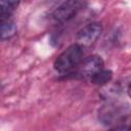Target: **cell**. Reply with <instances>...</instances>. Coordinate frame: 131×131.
I'll return each instance as SVG.
<instances>
[{"instance_id": "obj_10", "label": "cell", "mask_w": 131, "mask_h": 131, "mask_svg": "<svg viewBox=\"0 0 131 131\" xmlns=\"http://www.w3.org/2000/svg\"><path fill=\"white\" fill-rule=\"evenodd\" d=\"M128 95H129V97L131 98V84H130L129 87H128Z\"/></svg>"}, {"instance_id": "obj_8", "label": "cell", "mask_w": 131, "mask_h": 131, "mask_svg": "<svg viewBox=\"0 0 131 131\" xmlns=\"http://www.w3.org/2000/svg\"><path fill=\"white\" fill-rule=\"evenodd\" d=\"M112 77H113L112 71H110V70H101L90 81L93 84H96V85H103V84H106L107 82H110Z\"/></svg>"}, {"instance_id": "obj_6", "label": "cell", "mask_w": 131, "mask_h": 131, "mask_svg": "<svg viewBox=\"0 0 131 131\" xmlns=\"http://www.w3.org/2000/svg\"><path fill=\"white\" fill-rule=\"evenodd\" d=\"M19 4L18 1H1L0 6H1V12H0V19H9L10 15L12 12L15 10L17 5Z\"/></svg>"}, {"instance_id": "obj_1", "label": "cell", "mask_w": 131, "mask_h": 131, "mask_svg": "<svg viewBox=\"0 0 131 131\" xmlns=\"http://www.w3.org/2000/svg\"><path fill=\"white\" fill-rule=\"evenodd\" d=\"M83 57L84 48L79 44L75 43L69 46L64 51H62L58 55V57L53 63V67L58 73L64 74L78 67L84 59Z\"/></svg>"}, {"instance_id": "obj_5", "label": "cell", "mask_w": 131, "mask_h": 131, "mask_svg": "<svg viewBox=\"0 0 131 131\" xmlns=\"http://www.w3.org/2000/svg\"><path fill=\"white\" fill-rule=\"evenodd\" d=\"M125 106L123 104L111 103L102 106L98 113L99 120L103 124H112L114 122H120L125 116Z\"/></svg>"}, {"instance_id": "obj_3", "label": "cell", "mask_w": 131, "mask_h": 131, "mask_svg": "<svg viewBox=\"0 0 131 131\" xmlns=\"http://www.w3.org/2000/svg\"><path fill=\"white\" fill-rule=\"evenodd\" d=\"M102 33V26L100 23H91L83 27L77 34V44L83 48L92 46L100 37Z\"/></svg>"}, {"instance_id": "obj_4", "label": "cell", "mask_w": 131, "mask_h": 131, "mask_svg": "<svg viewBox=\"0 0 131 131\" xmlns=\"http://www.w3.org/2000/svg\"><path fill=\"white\" fill-rule=\"evenodd\" d=\"M103 70V60L99 55H90L78 66L77 74L80 78L91 80L97 73Z\"/></svg>"}, {"instance_id": "obj_7", "label": "cell", "mask_w": 131, "mask_h": 131, "mask_svg": "<svg viewBox=\"0 0 131 131\" xmlns=\"http://www.w3.org/2000/svg\"><path fill=\"white\" fill-rule=\"evenodd\" d=\"M15 32H16V26L12 20H10V18L1 20V38L3 40L13 36Z\"/></svg>"}, {"instance_id": "obj_2", "label": "cell", "mask_w": 131, "mask_h": 131, "mask_svg": "<svg viewBox=\"0 0 131 131\" xmlns=\"http://www.w3.org/2000/svg\"><path fill=\"white\" fill-rule=\"evenodd\" d=\"M85 5L81 1H66L58 5L50 14L51 19L55 23H66L72 19Z\"/></svg>"}, {"instance_id": "obj_9", "label": "cell", "mask_w": 131, "mask_h": 131, "mask_svg": "<svg viewBox=\"0 0 131 131\" xmlns=\"http://www.w3.org/2000/svg\"><path fill=\"white\" fill-rule=\"evenodd\" d=\"M107 131H131V115L125 116L114 128Z\"/></svg>"}]
</instances>
